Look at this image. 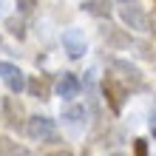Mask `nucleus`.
<instances>
[{"instance_id":"9d476101","label":"nucleus","mask_w":156,"mask_h":156,"mask_svg":"<svg viewBox=\"0 0 156 156\" xmlns=\"http://www.w3.org/2000/svg\"><path fill=\"white\" fill-rule=\"evenodd\" d=\"M26 88H29V94L31 97H37V99H48V82H45L43 77H34L26 82Z\"/></svg>"},{"instance_id":"4468645a","label":"nucleus","mask_w":156,"mask_h":156,"mask_svg":"<svg viewBox=\"0 0 156 156\" xmlns=\"http://www.w3.org/2000/svg\"><path fill=\"white\" fill-rule=\"evenodd\" d=\"M133 156H148V142L145 139H133Z\"/></svg>"},{"instance_id":"f03ea898","label":"nucleus","mask_w":156,"mask_h":156,"mask_svg":"<svg viewBox=\"0 0 156 156\" xmlns=\"http://www.w3.org/2000/svg\"><path fill=\"white\" fill-rule=\"evenodd\" d=\"M114 71L119 74V80H122L125 88H131V91H142V88H145L142 71L136 68L133 62H128V60H114Z\"/></svg>"},{"instance_id":"9b49d317","label":"nucleus","mask_w":156,"mask_h":156,"mask_svg":"<svg viewBox=\"0 0 156 156\" xmlns=\"http://www.w3.org/2000/svg\"><path fill=\"white\" fill-rule=\"evenodd\" d=\"M82 9H85L88 14H94V17H108L111 14V9H108L105 0H88V3H82Z\"/></svg>"},{"instance_id":"39448f33","label":"nucleus","mask_w":156,"mask_h":156,"mask_svg":"<svg viewBox=\"0 0 156 156\" xmlns=\"http://www.w3.org/2000/svg\"><path fill=\"white\" fill-rule=\"evenodd\" d=\"M105 99L108 102H111V108H114V114H119L122 111V105H125V97H128V88L122 85V82H119L116 77H108L105 80Z\"/></svg>"},{"instance_id":"a211bd4d","label":"nucleus","mask_w":156,"mask_h":156,"mask_svg":"<svg viewBox=\"0 0 156 156\" xmlns=\"http://www.w3.org/2000/svg\"><path fill=\"white\" fill-rule=\"evenodd\" d=\"M0 45H3V40H0Z\"/></svg>"},{"instance_id":"6e6552de","label":"nucleus","mask_w":156,"mask_h":156,"mask_svg":"<svg viewBox=\"0 0 156 156\" xmlns=\"http://www.w3.org/2000/svg\"><path fill=\"white\" fill-rule=\"evenodd\" d=\"M3 111H6V122L12 125V128H17V125L23 122V105L17 102L14 97H9L6 102H3Z\"/></svg>"},{"instance_id":"f3484780","label":"nucleus","mask_w":156,"mask_h":156,"mask_svg":"<svg viewBox=\"0 0 156 156\" xmlns=\"http://www.w3.org/2000/svg\"><path fill=\"white\" fill-rule=\"evenodd\" d=\"M111 156H122V153H111Z\"/></svg>"},{"instance_id":"f257e3e1","label":"nucleus","mask_w":156,"mask_h":156,"mask_svg":"<svg viewBox=\"0 0 156 156\" xmlns=\"http://www.w3.org/2000/svg\"><path fill=\"white\" fill-rule=\"evenodd\" d=\"M119 17H122V23L128 26V29L148 31V14H145V9L136 3V0H125V3L119 6Z\"/></svg>"},{"instance_id":"0eeeda50","label":"nucleus","mask_w":156,"mask_h":156,"mask_svg":"<svg viewBox=\"0 0 156 156\" xmlns=\"http://www.w3.org/2000/svg\"><path fill=\"white\" fill-rule=\"evenodd\" d=\"M57 94H60L62 99H74V97L80 94V80H77L74 74H62V77L57 80Z\"/></svg>"},{"instance_id":"f8f14e48","label":"nucleus","mask_w":156,"mask_h":156,"mask_svg":"<svg viewBox=\"0 0 156 156\" xmlns=\"http://www.w3.org/2000/svg\"><path fill=\"white\" fill-rule=\"evenodd\" d=\"M6 26H9V31H12L14 37H23V34H26V31H23V23L14 20V17H12V20H6Z\"/></svg>"},{"instance_id":"ddd939ff","label":"nucleus","mask_w":156,"mask_h":156,"mask_svg":"<svg viewBox=\"0 0 156 156\" xmlns=\"http://www.w3.org/2000/svg\"><path fill=\"white\" fill-rule=\"evenodd\" d=\"M14 3H17V9H20L23 14H31L34 6H37V0H14Z\"/></svg>"},{"instance_id":"dca6fc26","label":"nucleus","mask_w":156,"mask_h":156,"mask_svg":"<svg viewBox=\"0 0 156 156\" xmlns=\"http://www.w3.org/2000/svg\"><path fill=\"white\" fill-rule=\"evenodd\" d=\"M51 156H71L68 151H57V153H51Z\"/></svg>"},{"instance_id":"20e7f679","label":"nucleus","mask_w":156,"mask_h":156,"mask_svg":"<svg viewBox=\"0 0 156 156\" xmlns=\"http://www.w3.org/2000/svg\"><path fill=\"white\" fill-rule=\"evenodd\" d=\"M62 45H66L68 57H82V54L88 51V43H85V34H82L80 29H66L62 31Z\"/></svg>"},{"instance_id":"423d86ee","label":"nucleus","mask_w":156,"mask_h":156,"mask_svg":"<svg viewBox=\"0 0 156 156\" xmlns=\"http://www.w3.org/2000/svg\"><path fill=\"white\" fill-rule=\"evenodd\" d=\"M26 133L31 136V139H48L54 133V119L51 116H29V122H26Z\"/></svg>"},{"instance_id":"1a4fd4ad","label":"nucleus","mask_w":156,"mask_h":156,"mask_svg":"<svg viewBox=\"0 0 156 156\" xmlns=\"http://www.w3.org/2000/svg\"><path fill=\"white\" fill-rule=\"evenodd\" d=\"M0 156H29V148L12 142L9 136H0Z\"/></svg>"},{"instance_id":"7ed1b4c3","label":"nucleus","mask_w":156,"mask_h":156,"mask_svg":"<svg viewBox=\"0 0 156 156\" xmlns=\"http://www.w3.org/2000/svg\"><path fill=\"white\" fill-rule=\"evenodd\" d=\"M0 80L6 82V88L12 91V94L26 91V74L14 66V62H0Z\"/></svg>"},{"instance_id":"2eb2a0df","label":"nucleus","mask_w":156,"mask_h":156,"mask_svg":"<svg viewBox=\"0 0 156 156\" xmlns=\"http://www.w3.org/2000/svg\"><path fill=\"white\" fill-rule=\"evenodd\" d=\"M151 131H153V136H156V114L151 116Z\"/></svg>"}]
</instances>
